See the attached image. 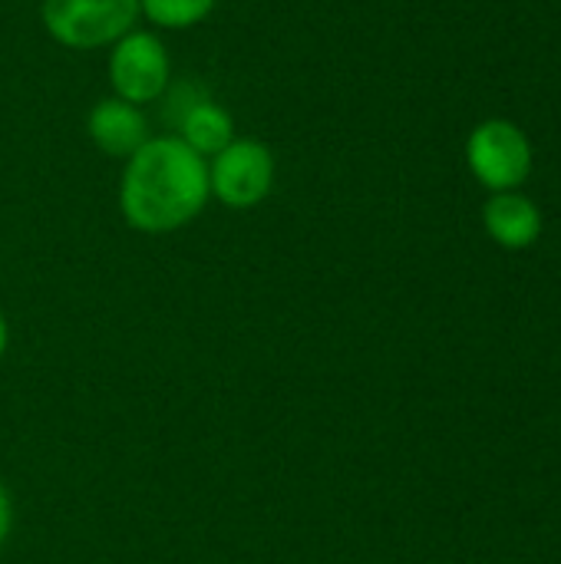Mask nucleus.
Instances as JSON below:
<instances>
[{"label": "nucleus", "mask_w": 561, "mask_h": 564, "mask_svg": "<svg viewBox=\"0 0 561 564\" xmlns=\"http://www.w3.org/2000/svg\"><path fill=\"white\" fill-rule=\"evenodd\" d=\"M7 340H10V330H7V317H3V311H0V360H3V354H7Z\"/></svg>", "instance_id": "nucleus-11"}, {"label": "nucleus", "mask_w": 561, "mask_h": 564, "mask_svg": "<svg viewBox=\"0 0 561 564\" xmlns=\"http://www.w3.org/2000/svg\"><path fill=\"white\" fill-rule=\"evenodd\" d=\"M483 225L489 238L509 251H522L539 241L542 235V212L539 205L516 192H493V198L483 205Z\"/></svg>", "instance_id": "nucleus-7"}, {"label": "nucleus", "mask_w": 561, "mask_h": 564, "mask_svg": "<svg viewBox=\"0 0 561 564\" xmlns=\"http://www.w3.org/2000/svg\"><path fill=\"white\" fill-rule=\"evenodd\" d=\"M46 33L66 50H103L139 20V0H40Z\"/></svg>", "instance_id": "nucleus-2"}, {"label": "nucleus", "mask_w": 561, "mask_h": 564, "mask_svg": "<svg viewBox=\"0 0 561 564\" xmlns=\"http://www.w3.org/2000/svg\"><path fill=\"white\" fill-rule=\"evenodd\" d=\"M466 165L489 192H516L532 172V142L509 119H486L466 139Z\"/></svg>", "instance_id": "nucleus-4"}, {"label": "nucleus", "mask_w": 561, "mask_h": 564, "mask_svg": "<svg viewBox=\"0 0 561 564\" xmlns=\"http://www.w3.org/2000/svg\"><path fill=\"white\" fill-rule=\"evenodd\" d=\"M218 0H139V17L159 30H188L215 13Z\"/></svg>", "instance_id": "nucleus-9"}, {"label": "nucleus", "mask_w": 561, "mask_h": 564, "mask_svg": "<svg viewBox=\"0 0 561 564\" xmlns=\"http://www.w3.org/2000/svg\"><path fill=\"white\" fill-rule=\"evenodd\" d=\"M106 73H109L112 96L142 109L165 96L172 83V59L155 30L132 26L126 36H119L109 46Z\"/></svg>", "instance_id": "nucleus-3"}, {"label": "nucleus", "mask_w": 561, "mask_h": 564, "mask_svg": "<svg viewBox=\"0 0 561 564\" xmlns=\"http://www.w3.org/2000/svg\"><path fill=\"white\" fill-rule=\"evenodd\" d=\"M274 188V155L258 139H231L208 159V192L235 212L261 205Z\"/></svg>", "instance_id": "nucleus-5"}, {"label": "nucleus", "mask_w": 561, "mask_h": 564, "mask_svg": "<svg viewBox=\"0 0 561 564\" xmlns=\"http://www.w3.org/2000/svg\"><path fill=\"white\" fill-rule=\"evenodd\" d=\"M175 135L192 152H198L202 159H212L235 139V119H231V112L225 106H218L212 99H198V102L182 109Z\"/></svg>", "instance_id": "nucleus-8"}, {"label": "nucleus", "mask_w": 561, "mask_h": 564, "mask_svg": "<svg viewBox=\"0 0 561 564\" xmlns=\"http://www.w3.org/2000/svg\"><path fill=\"white\" fill-rule=\"evenodd\" d=\"M208 159L192 152L175 132L152 135L126 159L119 178V212L142 235H169L195 221L208 205Z\"/></svg>", "instance_id": "nucleus-1"}, {"label": "nucleus", "mask_w": 561, "mask_h": 564, "mask_svg": "<svg viewBox=\"0 0 561 564\" xmlns=\"http://www.w3.org/2000/svg\"><path fill=\"white\" fill-rule=\"evenodd\" d=\"M86 135L89 142L109 155V159H129L136 155L152 135H149V119L139 106L126 102V99H116V96H106L99 99L89 116H86Z\"/></svg>", "instance_id": "nucleus-6"}, {"label": "nucleus", "mask_w": 561, "mask_h": 564, "mask_svg": "<svg viewBox=\"0 0 561 564\" xmlns=\"http://www.w3.org/2000/svg\"><path fill=\"white\" fill-rule=\"evenodd\" d=\"M10 525H13V499H10V492L3 489V482H0V545H3L7 535H10Z\"/></svg>", "instance_id": "nucleus-10"}]
</instances>
